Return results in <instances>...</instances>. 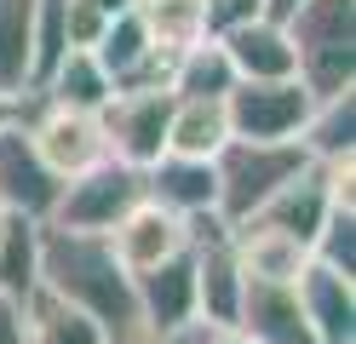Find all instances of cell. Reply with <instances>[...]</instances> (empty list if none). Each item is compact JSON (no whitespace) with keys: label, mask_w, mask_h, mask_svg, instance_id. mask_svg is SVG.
Returning <instances> with one entry per match:
<instances>
[{"label":"cell","mask_w":356,"mask_h":344,"mask_svg":"<svg viewBox=\"0 0 356 344\" xmlns=\"http://www.w3.org/2000/svg\"><path fill=\"white\" fill-rule=\"evenodd\" d=\"M40 287L58 293L63 304L86 310L104 327L109 344H121L138 327V298H132V275L109 252V236H86V229L40 224Z\"/></svg>","instance_id":"1"},{"label":"cell","mask_w":356,"mask_h":344,"mask_svg":"<svg viewBox=\"0 0 356 344\" xmlns=\"http://www.w3.org/2000/svg\"><path fill=\"white\" fill-rule=\"evenodd\" d=\"M293 40V75L316 92H356V0H299L282 17Z\"/></svg>","instance_id":"2"},{"label":"cell","mask_w":356,"mask_h":344,"mask_svg":"<svg viewBox=\"0 0 356 344\" xmlns=\"http://www.w3.org/2000/svg\"><path fill=\"white\" fill-rule=\"evenodd\" d=\"M305 161H310V155L293 144V138H282V144H259V138H225V149L213 155L218 218H225V224L253 218L259 206L305 167Z\"/></svg>","instance_id":"3"},{"label":"cell","mask_w":356,"mask_h":344,"mask_svg":"<svg viewBox=\"0 0 356 344\" xmlns=\"http://www.w3.org/2000/svg\"><path fill=\"white\" fill-rule=\"evenodd\" d=\"M144 201V172L127 167V161H98V167H86L75 178H63L58 190V206L47 224H63V229H86V236H109L132 206Z\"/></svg>","instance_id":"4"},{"label":"cell","mask_w":356,"mask_h":344,"mask_svg":"<svg viewBox=\"0 0 356 344\" xmlns=\"http://www.w3.org/2000/svg\"><path fill=\"white\" fill-rule=\"evenodd\" d=\"M316 92H310L299 75H282V81H236L225 92V115H230V138H259V144H282L293 138L299 144V126Z\"/></svg>","instance_id":"5"},{"label":"cell","mask_w":356,"mask_h":344,"mask_svg":"<svg viewBox=\"0 0 356 344\" xmlns=\"http://www.w3.org/2000/svg\"><path fill=\"white\" fill-rule=\"evenodd\" d=\"M24 132L29 144L40 149V161L58 172V178H75L86 167H98V161H109V144H104V121L86 109H63L52 98H40V92H29V109H24Z\"/></svg>","instance_id":"6"},{"label":"cell","mask_w":356,"mask_h":344,"mask_svg":"<svg viewBox=\"0 0 356 344\" xmlns=\"http://www.w3.org/2000/svg\"><path fill=\"white\" fill-rule=\"evenodd\" d=\"M167 115H172V92H167V86H132V92H115V98L98 109L109 155L144 172L149 161L167 149Z\"/></svg>","instance_id":"7"},{"label":"cell","mask_w":356,"mask_h":344,"mask_svg":"<svg viewBox=\"0 0 356 344\" xmlns=\"http://www.w3.org/2000/svg\"><path fill=\"white\" fill-rule=\"evenodd\" d=\"M58 190H63V178L40 161V149L29 144L24 121L0 126V206L17 213V218L47 224L52 206H58Z\"/></svg>","instance_id":"8"},{"label":"cell","mask_w":356,"mask_h":344,"mask_svg":"<svg viewBox=\"0 0 356 344\" xmlns=\"http://www.w3.org/2000/svg\"><path fill=\"white\" fill-rule=\"evenodd\" d=\"M132 298H138V327L144 333L202 327V321H195V259H190V247L161 259L144 275H132Z\"/></svg>","instance_id":"9"},{"label":"cell","mask_w":356,"mask_h":344,"mask_svg":"<svg viewBox=\"0 0 356 344\" xmlns=\"http://www.w3.org/2000/svg\"><path fill=\"white\" fill-rule=\"evenodd\" d=\"M184 247H190V218H178L172 206L149 201V195L132 206L115 229H109V252L121 259L127 275H144V270H155L161 259L184 252Z\"/></svg>","instance_id":"10"},{"label":"cell","mask_w":356,"mask_h":344,"mask_svg":"<svg viewBox=\"0 0 356 344\" xmlns=\"http://www.w3.org/2000/svg\"><path fill=\"white\" fill-rule=\"evenodd\" d=\"M236 333L253 338V344H316L305 310H299L293 281H264V275H241Z\"/></svg>","instance_id":"11"},{"label":"cell","mask_w":356,"mask_h":344,"mask_svg":"<svg viewBox=\"0 0 356 344\" xmlns=\"http://www.w3.org/2000/svg\"><path fill=\"white\" fill-rule=\"evenodd\" d=\"M293 293L316 344H356V275L305 259V270L293 275Z\"/></svg>","instance_id":"12"},{"label":"cell","mask_w":356,"mask_h":344,"mask_svg":"<svg viewBox=\"0 0 356 344\" xmlns=\"http://www.w3.org/2000/svg\"><path fill=\"white\" fill-rule=\"evenodd\" d=\"M144 195H149V201H161V206H172L178 218L218 213V178H213V161L161 149V155L144 167Z\"/></svg>","instance_id":"13"},{"label":"cell","mask_w":356,"mask_h":344,"mask_svg":"<svg viewBox=\"0 0 356 344\" xmlns=\"http://www.w3.org/2000/svg\"><path fill=\"white\" fill-rule=\"evenodd\" d=\"M327 206H333V190H327V167L322 161H305V167L282 183V190L259 206V224H270V229H287L293 241L310 247V236H316V224L327 218Z\"/></svg>","instance_id":"14"},{"label":"cell","mask_w":356,"mask_h":344,"mask_svg":"<svg viewBox=\"0 0 356 344\" xmlns=\"http://www.w3.org/2000/svg\"><path fill=\"white\" fill-rule=\"evenodd\" d=\"M218 46H225L236 81H282V75H293V40H287V29L270 23V17H248V23L218 29Z\"/></svg>","instance_id":"15"},{"label":"cell","mask_w":356,"mask_h":344,"mask_svg":"<svg viewBox=\"0 0 356 344\" xmlns=\"http://www.w3.org/2000/svg\"><path fill=\"white\" fill-rule=\"evenodd\" d=\"M230 247H236L241 275H264V281H293V275L305 270V259H310L305 241H293L287 229H270L259 218L230 224Z\"/></svg>","instance_id":"16"},{"label":"cell","mask_w":356,"mask_h":344,"mask_svg":"<svg viewBox=\"0 0 356 344\" xmlns=\"http://www.w3.org/2000/svg\"><path fill=\"white\" fill-rule=\"evenodd\" d=\"M40 98H52L63 109H86V115H98L109 98H115V81L104 75V63L92 58V46H70L58 63H52V75L35 86Z\"/></svg>","instance_id":"17"},{"label":"cell","mask_w":356,"mask_h":344,"mask_svg":"<svg viewBox=\"0 0 356 344\" xmlns=\"http://www.w3.org/2000/svg\"><path fill=\"white\" fill-rule=\"evenodd\" d=\"M299 149L310 161H356V92L316 98L299 126Z\"/></svg>","instance_id":"18"},{"label":"cell","mask_w":356,"mask_h":344,"mask_svg":"<svg viewBox=\"0 0 356 344\" xmlns=\"http://www.w3.org/2000/svg\"><path fill=\"white\" fill-rule=\"evenodd\" d=\"M230 138V115H225V98H172V115H167V149L172 155H202L213 161Z\"/></svg>","instance_id":"19"},{"label":"cell","mask_w":356,"mask_h":344,"mask_svg":"<svg viewBox=\"0 0 356 344\" xmlns=\"http://www.w3.org/2000/svg\"><path fill=\"white\" fill-rule=\"evenodd\" d=\"M24 344H109V338L86 310L63 304L47 287H35L24 298Z\"/></svg>","instance_id":"20"},{"label":"cell","mask_w":356,"mask_h":344,"mask_svg":"<svg viewBox=\"0 0 356 344\" xmlns=\"http://www.w3.org/2000/svg\"><path fill=\"white\" fill-rule=\"evenodd\" d=\"M230 86H236V69L225 58V46H218V35L195 40V46H184L172 58V75H167L172 98H225Z\"/></svg>","instance_id":"21"},{"label":"cell","mask_w":356,"mask_h":344,"mask_svg":"<svg viewBox=\"0 0 356 344\" xmlns=\"http://www.w3.org/2000/svg\"><path fill=\"white\" fill-rule=\"evenodd\" d=\"M35 287H40V224L6 213V224H0V293L24 304Z\"/></svg>","instance_id":"22"},{"label":"cell","mask_w":356,"mask_h":344,"mask_svg":"<svg viewBox=\"0 0 356 344\" xmlns=\"http://www.w3.org/2000/svg\"><path fill=\"white\" fill-rule=\"evenodd\" d=\"M138 17H144L149 40L161 46L167 58H178L184 46L213 35L207 29V0H138Z\"/></svg>","instance_id":"23"},{"label":"cell","mask_w":356,"mask_h":344,"mask_svg":"<svg viewBox=\"0 0 356 344\" xmlns=\"http://www.w3.org/2000/svg\"><path fill=\"white\" fill-rule=\"evenodd\" d=\"M29 12L35 0H0V92H29Z\"/></svg>","instance_id":"24"},{"label":"cell","mask_w":356,"mask_h":344,"mask_svg":"<svg viewBox=\"0 0 356 344\" xmlns=\"http://www.w3.org/2000/svg\"><path fill=\"white\" fill-rule=\"evenodd\" d=\"M310 259L339 275H356V206H327V218L310 236Z\"/></svg>","instance_id":"25"},{"label":"cell","mask_w":356,"mask_h":344,"mask_svg":"<svg viewBox=\"0 0 356 344\" xmlns=\"http://www.w3.org/2000/svg\"><path fill=\"white\" fill-rule=\"evenodd\" d=\"M104 12L98 6H86V0H70V46H92L98 35H104Z\"/></svg>","instance_id":"26"},{"label":"cell","mask_w":356,"mask_h":344,"mask_svg":"<svg viewBox=\"0 0 356 344\" xmlns=\"http://www.w3.org/2000/svg\"><path fill=\"white\" fill-rule=\"evenodd\" d=\"M0 344H24V304L0 293Z\"/></svg>","instance_id":"27"},{"label":"cell","mask_w":356,"mask_h":344,"mask_svg":"<svg viewBox=\"0 0 356 344\" xmlns=\"http://www.w3.org/2000/svg\"><path fill=\"white\" fill-rule=\"evenodd\" d=\"M121 344H207V327H178V333H132Z\"/></svg>","instance_id":"28"},{"label":"cell","mask_w":356,"mask_h":344,"mask_svg":"<svg viewBox=\"0 0 356 344\" xmlns=\"http://www.w3.org/2000/svg\"><path fill=\"white\" fill-rule=\"evenodd\" d=\"M24 109H29V92H0V126L24 121Z\"/></svg>","instance_id":"29"},{"label":"cell","mask_w":356,"mask_h":344,"mask_svg":"<svg viewBox=\"0 0 356 344\" xmlns=\"http://www.w3.org/2000/svg\"><path fill=\"white\" fill-rule=\"evenodd\" d=\"M293 6H299V0H264V17H270V23H282Z\"/></svg>","instance_id":"30"},{"label":"cell","mask_w":356,"mask_h":344,"mask_svg":"<svg viewBox=\"0 0 356 344\" xmlns=\"http://www.w3.org/2000/svg\"><path fill=\"white\" fill-rule=\"evenodd\" d=\"M207 344H253V338H241L236 327H218V333H207Z\"/></svg>","instance_id":"31"},{"label":"cell","mask_w":356,"mask_h":344,"mask_svg":"<svg viewBox=\"0 0 356 344\" xmlns=\"http://www.w3.org/2000/svg\"><path fill=\"white\" fill-rule=\"evenodd\" d=\"M0 224H6V206H0Z\"/></svg>","instance_id":"32"}]
</instances>
